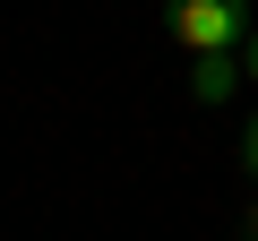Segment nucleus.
<instances>
[{"label":"nucleus","mask_w":258,"mask_h":241,"mask_svg":"<svg viewBox=\"0 0 258 241\" xmlns=\"http://www.w3.org/2000/svg\"><path fill=\"white\" fill-rule=\"evenodd\" d=\"M164 35L198 61V52H241L249 43V0H164Z\"/></svg>","instance_id":"obj_1"},{"label":"nucleus","mask_w":258,"mask_h":241,"mask_svg":"<svg viewBox=\"0 0 258 241\" xmlns=\"http://www.w3.org/2000/svg\"><path fill=\"white\" fill-rule=\"evenodd\" d=\"M241 86H249L241 52H198V61H189V95H198V103H232Z\"/></svg>","instance_id":"obj_2"},{"label":"nucleus","mask_w":258,"mask_h":241,"mask_svg":"<svg viewBox=\"0 0 258 241\" xmlns=\"http://www.w3.org/2000/svg\"><path fill=\"white\" fill-rule=\"evenodd\" d=\"M241 164H249V181H258V112H249V130H241Z\"/></svg>","instance_id":"obj_3"},{"label":"nucleus","mask_w":258,"mask_h":241,"mask_svg":"<svg viewBox=\"0 0 258 241\" xmlns=\"http://www.w3.org/2000/svg\"><path fill=\"white\" fill-rule=\"evenodd\" d=\"M241 69H249V95H258V26H249V43H241Z\"/></svg>","instance_id":"obj_4"},{"label":"nucleus","mask_w":258,"mask_h":241,"mask_svg":"<svg viewBox=\"0 0 258 241\" xmlns=\"http://www.w3.org/2000/svg\"><path fill=\"white\" fill-rule=\"evenodd\" d=\"M241 241H258V198H249V215H241Z\"/></svg>","instance_id":"obj_5"}]
</instances>
